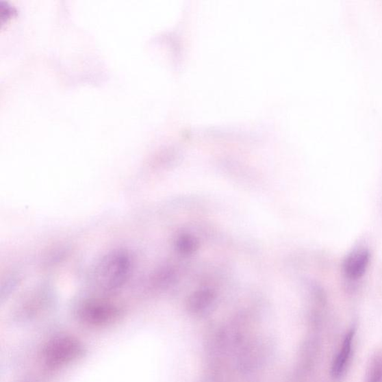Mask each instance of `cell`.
I'll use <instances>...</instances> for the list:
<instances>
[{
  "mask_svg": "<svg viewBox=\"0 0 382 382\" xmlns=\"http://www.w3.org/2000/svg\"><path fill=\"white\" fill-rule=\"evenodd\" d=\"M129 257L122 252H114L99 262L93 273L94 284L107 292L120 288L130 272Z\"/></svg>",
  "mask_w": 382,
  "mask_h": 382,
  "instance_id": "cell-1",
  "label": "cell"
},
{
  "mask_svg": "<svg viewBox=\"0 0 382 382\" xmlns=\"http://www.w3.org/2000/svg\"><path fill=\"white\" fill-rule=\"evenodd\" d=\"M370 259L368 250L361 249L346 257L344 263V271L347 278L352 280L361 279L366 272Z\"/></svg>",
  "mask_w": 382,
  "mask_h": 382,
  "instance_id": "cell-2",
  "label": "cell"
},
{
  "mask_svg": "<svg viewBox=\"0 0 382 382\" xmlns=\"http://www.w3.org/2000/svg\"><path fill=\"white\" fill-rule=\"evenodd\" d=\"M354 336V329L348 332L344 340L342 346L340 348L333 364H332L331 374L335 379H339L344 375L352 355Z\"/></svg>",
  "mask_w": 382,
  "mask_h": 382,
  "instance_id": "cell-3",
  "label": "cell"
},
{
  "mask_svg": "<svg viewBox=\"0 0 382 382\" xmlns=\"http://www.w3.org/2000/svg\"><path fill=\"white\" fill-rule=\"evenodd\" d=\"M213 294L210 290H202L190 298L188 306L193 312L203 311L209 306L213 301Z\"/></svg>",
  "mask_w": 382,
  "mask_h": 382,
  "instance_id": "cell-4",
  "label": "cell"
},
{
  "mask_svg": "<svg viewBox=\"0 0 382 382\" xmlns=\"http://www.w3.org/2000/svg\"><path fill=\"white\" fill-rule=\"evenodd\" d=\"M365 382H382V354L371 360Z\"/></svg>",
  "mask_w": 382,
  "mask_h": 382,
  "instance_id": "cell-5",
  "label": "cell"
},
{
  "mask_svg": "<svg viewBox=\"0 0 382 382\" xmlns=\"http://www.w3.org/2000/svg\"><path fill=\"white\" fill-rule=\"evenodd\" d=\"M177 248L181 253L190 254L193 253L196 248V242L190 235H182L178 240Z\"/></svg>",
  "mask_w": 382,
  "mask_h": 382,
  "instance_id": "cell-6",
  "label": "cell"
}]
</instances>
